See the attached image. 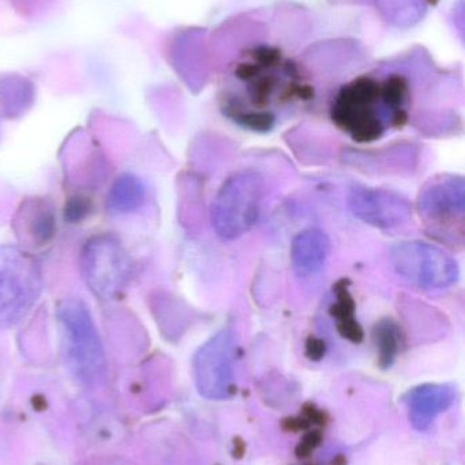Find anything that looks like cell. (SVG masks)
I'll return each instance as SVG.
<instances>
[{
    "instance_id": "6da1fadb",
    "label": "cell",
    "mask_w": 465,
    "mask_h": 465,
    "mask_svg": "<svg viewBox=\"0 0 465 465\" xmlns=\"http://www.w3.org/2000/svg\"><path fill=\"white\" fill-rule=\"evenodd\" d=\"M313 86L291 54L269 43H257L239 52L227 71L224 111L238 124L254 131L275 125V108L305 103Z\"/></svg>"
},
{
    "instance_id": "7a4b0ae2",
    "label": "cell",
    "mask_w": 465,
    "mask_h": 465,
    "mask_svg": "<svg viewBox=\"0 0 465 465\" xmlns=\"http://www.w3.org/2000/svg\"><path fill=\"white\" fill-rule=\"evenodd\" d=\"M411 87L398 73L359 75L339 89L332 104V119L355 141L373 142L385 131V120L406 122Z\"/></svg>"
},
{
    "instance_id": "3957f363",
    "label": "cell",
    "mask_w": 465,
    "mask_h": 465,
    "mask_svg": "<svg viewBox=\"0 0 465 465\" xmlns=\"http://www.w3.org/2000/svg\"><path fill=\"white\" fill-rule=\"evenodd\" d=\"M63 354L74 376L85 384H95L106 374V354L97 328L81 300H66L57 308Z\"/></svg>"
},
{
    "instance_id": "277c9868",
    "label": "cell",
    "mask_w": 465,
    "mask_h": 465,
    "mask_svg": "<svg viewBox=\"0 0 465 465\" xmlns=\"http://www.w3.org/2000/svg\"><path fill=\"white\" fill-rule=\"evenodd\" d=\"M264 177L242 171L226 180L212 204L213 228L223 240H235L258 223L264 201Z\"/></svg>"
},
{
    "instance_id": "5b68a950",
    "label": "cell",
    "mask_w": 465,
    "mask_h": 465,
    "mask_svg": "<svg viewBox=\"0 0 465 465\" xmlns=\"http://www.w3.org/2000/svg\"><path fill=\"white\" fill-rule=\"evenodd\" d=\"M43 290L40 265L16 246H0V328L18 324Z\"/></svg>"
},
{
    "instance_id": "8992f818",
    "label": "cell",
    "mask_w": 465,
    "mask_h": 465,
    "mask_svg": "<svg viewBox=\"0 0 465 465\" xmlns=\"http://www.w3.org/2000/svg\"><path fill=\"white\" fill-rule=\"evenodd\" d=\"M81 270L87 289L98 300H112L127 287L133 275V260L114 235H95L81 253Z\"/></svg>"
},
{
    "instance_id": "52a82bcc",
    "label": "cell",
    "mask_w": 465,
    "mask_h": 465,
    "mask_svg": "<svg viewBox=\"0 0 465 465\" xmlns=\"http://www.w3.org/2000/svg\"><path fill=\"white\" fill-rule=\"evenodd\" d=\"M390 260L396 272L420 289H447L459 279L458 262L433 243L398 242L390 249Z\"/></svg>"
},
{
    "instance_id": "ba28073f",
    "label": "cell",
    "mask_w": 465,
    "mask_h": 465,
    "mask_svg": "<svg viewBox=\"0 0 465 465\" xmlns=\"http://www.w3.org/2000/svg\"><path fill=\"white\" fill-rule=\"evenodd\" d=\"M349 203L358 220L381 231L399 228L409 223L412 215L409 199L379 188H354Z\"/></svg>"
},
{
    "instance_id": "9c48e42d",
    "label": "cell",
    "mask_w": 465,
    "mask_h": 465,
    "mask_svg": "<svg viewBox=\"0 0 465 465\" xmlns=\"http://www.w3.org/2000/svg\"><path fill=\"white\" fill-rule=\"evenodd\" d=\"M420 212L430 220L460 217L465 209V183L461 176L434 180L420 193Z\"/></svg>"
},
{
    "instance_id": "30bf717a",
    "label": "cell",
    "mask_w": 465,
    "mask_h": 465,
    "mask_svg": "<svg viewBox=\"0 0 465 465\" xmlns=\"http://www.w3.org/2000/svg\"><path fill=\"white\" fill-rule=\"evenodd\" d=\"M330 242L328 235L318 229L299 232L292 241L291 260L299 275L308 276L318 272L329 256Z\"/></svg>"
},
{
    "instance_id": "8fae6325",
    "label": "cell",
    "mask_w": 465,
    "mask_h": 465,
    "mask_svg": "<svg viewBox=\"0 0 465 465\" xmlns=\"http://www.w3.org/2000/svg\"><path fill=\"white\" fill-rule=\"evenodd\" d=\"M147 190L144 183L134 174H120L109 190L106 204L112 213L128 214L144 204Z\"/></svg>"
},
{
    "instance_id": "7c38bea8",
    "label": "cell",
    "mask_w": 465,
    "mask_h": 465,
    "mask_svg": "<svg viewBox=\"0 0 465 465\" xmlns=\"http://www.w3.org/2000/svg\"><path fill=\"white\" fill-rule=\"evenodd\" d=\"M347 283L349 282L344 279L336 283V301L330 308V313L336 319V327H338L339 332L349 341L359 343L363 339V330L355 317L357 305H355L354 298H352Z\"/></svg>"
},
{
    "instance_id": "4fadbf2b",
    "label": "cell",
    "mask_w": 465,
    "mask_h": 465,
    "mask_svg": "<svg viewBox=\"0 0 465 465\" xmlns=\"http://www.w3.org/2000/svg\"><path fill=\"white\" fill-rule=\"evenodd\" d=\"M30 214L26 215L27 231L32 235L33 240L38 243L46 242L55 232V215L54 210L48 203L37 202L35 207L30 209Z\"/></svg>"
},
{
    "instance_id": "5bb4252c",
    "label": "cell",
    "mask_w": 465,
    "mask_h": 465,
    "mask_svg": "<svg viewBox=\"0 0 465 465\" xmlns=\"http://www.w3.org/2000/svg\"><path fill=\"white\" fill-rule=\"evenodd\" d=\"M374 335H376L377 346L381 352V357L387 361L392 360L399 347V330L395 322L392 320H382L377 325Z\"/></svg>"
},
{
    "instance_id": "9a60e30c",
    "label": "cell",
    "mask_w": 465,
    "mask_h": 465,
    "mask_svg": "<svg viewBox=\"0 0 465 465\" xmlns=\"http://www.w3.org/2000/svg\"><path fill=\"white\" fill-rule=\"evenodd\" d=\"M87 207L84 206L81 203V201H74L71 202L68 209H66V217L70 218L71 221H79L82 217H84L85 213H86Z\"/></svg>"
}]
</instances>
